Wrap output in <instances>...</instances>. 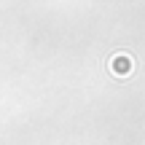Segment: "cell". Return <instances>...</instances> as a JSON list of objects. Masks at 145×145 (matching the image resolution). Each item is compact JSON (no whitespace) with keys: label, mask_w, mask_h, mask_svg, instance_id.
Segmentation results:
<instances>
[{"label":"cell","mask_w":145,"mask_h":145,"mask_svg":"<svg viewBox=\"0 0 145 145\" xmlns=\"http://www.w3.org/2000/svg\"><path fill=\"white\" fill-rule=\"evenodd\" d=\"M110 72L118 78H126L132 72V57L129 54H116L113 59H110Z\"/></svg>","instance_id":"1"}]
</instances>
